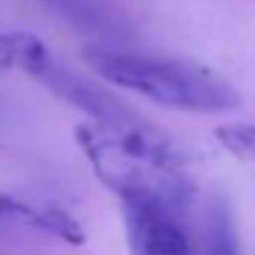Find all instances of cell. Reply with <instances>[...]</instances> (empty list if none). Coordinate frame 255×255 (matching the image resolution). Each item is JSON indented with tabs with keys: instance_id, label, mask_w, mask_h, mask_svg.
<instances>
[{
	"instance_id": "obj_5",
	"label": "cell",
	"mask_w": 255,
	"mask_h": 255,
	"mask_svg": "<svg viewBox=\"0 0 255 255\" xmlns=\"http://www.w3.org/2000/svg\"><path fill=\"white\" fill-rule=\"evenodd\" d=\"M203 247L206 255H242L233 211L222 195H211L203 217Z\"/></svg>"
},
{
	"instance_id": "obj_1",
	"label": "cell",
	"mask_w": 255,
	"mask_h": 255,
	"mask_svg": "<svg viewBox=\"0 0 255 255\" xmlns=\"http://www.w3.org/2000/svg\"><path fill=\"white\" fill-rule=\"evenodd\" d=\"M77 143L94 173L118 200H154L187 211L198 195L178 148L140 116L91 118L77 127Z\"/></svg>"
},
{
	"instance_id": "obj_7",
	"label": "cell",
	"mask_w": 255,
	"mask_h": 255,
	"mask_svg": "<svg viewBox=\"0 0 255 255\" xmlns=\"http://www.w3.org/2000/svg\"><path fill=\"white\" fill-rule=\"evenodd\" d=\"M217 140L225 151L244 162H255V124H228L217 129Z\"/></svg>"
},
{
	"instance_id": "obj_4",
	"label": "cell",
	"mask_w": 255,
	"mask_h": 255,
	"mask_svg": "<svg viewBox=\"0 0 255 255\" xmlns=\"http://www.w3.org/2000/svg\"><path fill=\"white\" fill-rule=\"evenodd\" d=\"M0 206L11 214L14 220H22L28 225L39 228V231H47V233H55L61 236L63 242L69 244H83V228L77 225L74 217H69L66 211L61 209H52V206H36V203H28V200H19V198H0Z\"/></svg>"
},
{
	"instance_id": "obj_6",
	"label": "cell",
	"mask_w": 255,
	"mask_h": 255,
	"mask_svg": "<svg viewBox=\"0 0 255 255\" xmlns=\"http://www.w3.org/2000/svg\"><path fill=\"white\" fill-rule=\"evenodd\" d=\"M50 61L41 39L30 33H0V72L3 69H25L36 77Z\"/></svg>"
},
{
	"instance_id": "obj_3",
	"label": "cell",
	"mask_w": 255,
	"mask_h": 255,
	"mask_svg": "<svg viewBox=\"0 0 255 255\" xmlns=\"http://www.w3.org/2000/svg\"><path fill=\"white\" fill-rule=\"evenodd\" d=\"M121 214L132 255H192L184 211L154 200H124Z\"/></svg>"
},
{
	"instance_id": "obj_2",
	"label": "cell",
	"mask_w": 255,
	"mask_h": 255,
	"mask_svg": "<svg viewBox=\"0 0 255 255\" xmlns=\"http://www.w3.org/2000/svg\"><path fill=\"white\" fill-rule=\"evenodd\" d=\"M83 58L107 83L134 91L143 99L170 110L228 113L242 105L239 91L225 77L198 63L107 47H88Z\"/></svg>"
}]
</instances>
